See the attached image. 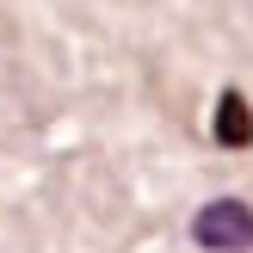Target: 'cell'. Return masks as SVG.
<instances>
[{"label": "cell", "mask_w": 253, "mask_h": 253, "mask_svg": "<svg viewBox=\"0 0 253 253\" xmlns=\"http://www.w3.org/2000/svg\"><path fill=\"white\" fill-rule=\"evenodd\" d=\"M210 136L222 148H253V105L241 86H222L216 93V118H210Z\"/></svg>", "instance_id": "7a4b0ae2"}, {"label": "cell", "mask_w": 253, "mask_h": 253, "mask_svg": "<svg viewBox=\"0 0 253 253\" xmlns=\"http://www.w3.org/2000/svg\"><path fill=\"white\" fill-rule=\"evenodd\" d=\"M192 241L204 253H253V204L241 198H216L192 216Z\"/></svg>", "instance_id": "6da1fadb"}]
</instances>
